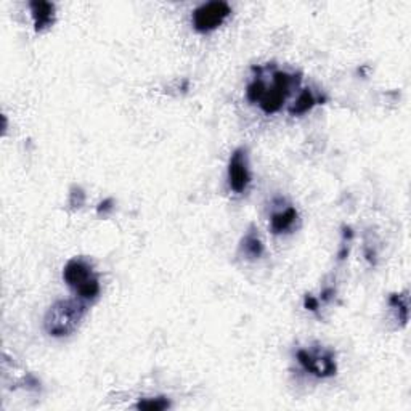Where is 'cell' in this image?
<instances>
[{"instance_id":"cell-14","label":"cell","mask_w":411,"mask_h":411,"mask_svg":"<svg viewBox=\"0 0 411 411\" xmlns=\"http://www.w3.org/2000/svg\"><path fill=\"white\" fill-rule=\"evenodd\" d=\"M304 305L307 310H312V312H315V310L318 309V299H315L313 296H305Z\"/></svg>"},{"instance_id":"cell-9","label":"cell","mask_w":411,"mask_h":411,"mask_svg":"<svg viewBox=\"0 0 411 411\" xmlns=\"http://www.w3.org/2000/svg\"><path fill=\"white\" fill-rule=\"evenodd\" d=\"M240 251L243 256H246L247 259H251V260L260 259V257L264 256V245H262L259 233H257L254 227H251V230L247 232L245 236H243Z\"/></svg>"},{"instance_id":"cell-1","label":"cell","mask_w":411,"mask_h":411,"mask_svg":"<svg viewBox=\"0 0 411 411\" xmlns=\"http://www.w3.org/2000/svg\"><path fill=\"white\" fill-rule=\"evenodd\" d=\"M85 313L87 302L82 299H61L47 310L44 318L45 331L54 337H65L79 328Z\"/></svg>"},{"instance_id":"cell-10","label":"cell","mask_w":411,"mask_h":411,"mask_svg":"<svg viewBox=\"0 0 411 411\" xmlns=\"http://www.w3.org/2000/svg\"><path fill=\"white\" fill-rule=\"evenodd\" d=\"M320 100L315 97L313 92L310 89H304L302 92L299 93V97L296 98V102L291 104L289 114L291 116H302V114L309 113L315 104H318Z\"/></svg>"},{"instance_id":"cell-6","label":"cell","mask_w":411,"mask_h":411,"mask_svg":"<svg viewBox=\"0 0 411 411\" xmlns=\"http://www.w3.org/2000/svg\"><path fill=\"white\" fill-rule=\"evenodd\" d=\"M251 184L249 156L245 146L236 148L228 161V185L235 193L246 191Z\"/></svg>"},{"instance_id":"cell-3","label":"cell","mask_w":411,"mask_h":411,"mask_svg":"<svg viewBox=\"0 0 411 411\" xmlns=\"http://www.w3.org/2000/svg\"><path fill=\"white\" fill-rule=\"evenodd\" d=\"M299 82V74L296 76L286 73V71H275L274 76H271V85L265 82V92L257 104L265 114L278 113L283 108L288 95L293 92L294 87H298Z\"/></svg>"},{"instance_id":"cell-11","label":"cell","mask_w":411,"mask_h":411,"mask_svg":"<svg viewBox=\"0 0 411 411\" xmlns=\"http://www.w3.org/2000/svg\"><path fill=\"white\" fill-rule=\"evenodd\" d=\"M389 304L392 309L399 312V320L403 324L408 322V298L405 294H392L389 298Z\"/></svg>"},{"instance_id":"cell-7","label":"cell","mask_w":411,"mask_h":411,"mask_svg":"<svg viewBox=\"0 0 411 411\" xmlns=\"http://www.w3.org/2000/svg\"><path fill=\"white\" fill-rule=\"evenodd\" d=\"M31 13L34 20V27L37 32H42L54 26L55 23V5L50 2H31Z\"/></svg>"},{"instance_id":"cell-5","label":"cell","mask_w":411,"mask_h":411,"mask_svg":"<svg viewBox=\"0 0 411 411\" xmlns=\"http://www.w3.org/2000/svg\"><path fill=\"white\" fill-rule=\"evenodd\" d=\"M299 365L317 377H331L336 375L337 365L331 351H307L300 348L296 353Z\"/></svg>"},{"instance_id":"cell-13","label":"cell","mask_w":411,"mask_h":411,"mask_svg":"<svg viewBox=\"0 0 411 411\" xmlns=\"http://www.w3.org/2000/svg\"><path fill=\"white\" fill-rule=\"evenodd\" d=\"M111 204H113V199H104L103 203H100L97 212L100 214V216H102V214H103V216H107V212L111 211V209H113Z\"/></svg>"},{"instance_id":"cell-12","label":"cell","mask_w":411,"mask_h":411,"mask_svg":"<svg viewBox=\"0 0 411 411\" xmlns=\"http://www.w3.org/2000/svg\"><path fill=\"white\" fill-rule=\"evenodd\" d=\"M135 406L137 410L143 411H162L170 408V401L166 397H156V399H143Z\"/></svg>"},{"instance_id":"cell-8","label":"cell","mask_w":411,"mask_h":411,"mask_svg":"<svg viewBox=\"0 0 411 411\" xmlns=\"http://www.w3.org/2000/svg\"><path fill=\"white\" fill-rule=\"evenodd\" d=\"M299 214L296 211V208L289 206V208L283 209V211L275 212L270 219V230L275 235H281V233H286L289 230H293V227L298 222Z\"/></svg>"},{"instance_id":"cell-4","label":"cell","mask_w":411,"mask_h":411,"mask_svg":"<svg viewBox=\"0 0 411 411\" xmlns=\"http://www.w3.org/2000/svg\"><path fill=\"white\" fill-rule=\"evenodd\" d=\"M230 13L232 8L227 2L214 0V2H208L196 8L193 16H191V23H193L196 31L206 34V32H212L219 26H222L223 21L230 16Z\"/></svg>"},{"instance_id":"cell-2","label":"cell","mask_w":411,"mask_h":411,"mask_svg":"<svg viewBox=\"0 0 411 411\" xmlns=\"http://www.w3.org/2000/svg\"><path fill=\"white\" fill-rule=\"evenodd\" d=\"M63 280L74 291L76 296L85 302H93L102 293L98 275L95 274L92 262L85 257H73L66 262Z\"/></svg>"}]
</instances>
